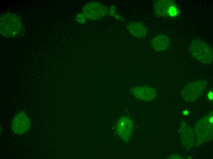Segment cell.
<instances>
[{
  "instance_id": "obj_1",
  "label": "cell",
  "mask_w": 213,
  "mask_h": 159,
  "mask_svg": "<svg viewBox=\"0 0 213 159\" xmlns=\"http://www.w3.org/2000/svg\"><path fill=\"white\" fill-rule=\"evenodd\" d=\"M22 24L20 18L16 15L7 13L2 15L0 19V31L4 36L13 37L21 31Z\"/></svg>"
},
{
  "instance_id": "obj_2",
  "label": "cell",
  "mask_w": 213,
  "mask_h": 159,
  "mask_svg": "<svg viewBox=\"0 0 213 159\" xmlns=\"http://www.w3.org/2000/svg\"><path fill=\"white\" fill-rule=\"evenodd\" d=\"M189 48L193 56L200 62L207 64L212 63V50L210 46L202 40H193Z\"/></svg>"
},
{
  "instance_id": "obj_3",
  "label": "cell",
  "mask_w": 213,
  "mask_h": 159,
  "mask_svg": "<svg viewBox=\"0 0 213 159\" xmlns=\"http://www.w3.org/2000/svg\"><path fill=\"white\" fill-rule=\"evenodd\" d=\"M207 85V82L204 80H199L190 82L182 90L181 95L186 101H194L202 94Z\"/></svg>"
},
{
  "instance_id": "obj_4",
  "label": "cell",
  "mask_w": 213,
  "mask_h": 159,
  "mask_svg": "<svg viewBox=\"0 0 213 159\" xmlns=\"http://www.w3.org/2000/svg\"><path fill=\"white\" fill-rule=\"evenodd\" d=\"M195 126L196 134L198 141L202 143L208 141L212 135L213 113H210L206 116Z\"/></svg>"
},
{
  "instance_id": "obj_5",
  "label": "cell",
  "mask_w": 213,
  "mask_h": 159,
  "mask_svg": "<svg viewBox=\"0 0 213 159\" xmlns=\"http://www.w3.org/2000/svg\"><path fill=\"white\" fill-rule=\"evenodd\" d=\"M106 6L96 1H91L85 4L82 11L88 19L93 20H98L106 16L108 12Z\"/></svg>"
},
{
  "instance_id": "obj_6",
  "label": "cell",
  "mask_w": 213,
  "mask_h": 159,
  "mask_svg": "<svg viewBox=\"0 0 213 159\" xmlns=\"http://www.w3.org/2000/svg\"><path fill=\"white\" fill-rule=\"evenodd\" d=\"M154 5L155 12L159 16L173 17L178 13L175 2L173 0H157Z\"/></svg>"
},
{
  "instance_id": "obj_7",
  "label": "cell",
  "mask_w": 213,
  "mask_h": 159,
  "mask_svg": "<svg viewBox=\"0 0 213 159\" xmlns=\"http://www.w3.org/2000/svg\"><path fill=\"white\" fill-rule=\"evenodd\" d=\"M31 125L30 121L28 115L24 111H20L13 119L11 129L14 134L22 135L28 131Z\"/></svg>"
},
{
  "instance_id": "obj_8",
  "label": "cell",
  "mask_w": 213,
  "mask_h": 159,
  "mask_svg": "<svg viewBox=\"0 0 213 159\" xmlns=\"http://www.w3.org/2000/svg\"><path fill=\"white\" fill-rule=\"evenodd\" d=\"M130 92L136 98L144 101L155 99L157 91L154 88L147 86H136L131 87Z\"/></svg>"
},
{
  "instance_id": "obj_9",
  "label": "cell",
  "mask_w": 213,
  "mask_h": 159,
  "mask_svg": "<svg viewBox=\"0 0 213 159\" xmlns=\"http://www.w3.org/2000/svg\"><path fill=\"white\" fill-rule=\"evenodd\" d=\"M133 128L132 120L126 116H122L119 120L116 126L118 135L125 142L128 141Z\"/></svg>"
},
{
  "instance_id": "obj_10",
  "label": "cell",
  "mask_w": 213,
  "mask_h": 159,
  "mask_svg": "<svg viewBox=\"0 0 213 159\" xmlns=\"http://www.w3.org/2000/svg\"><path fill=\"white\" fill-rule=\"evenodd\" d=\"M168 36L164 34L155 36L151 40L153 48L156 51H163L166 49L169 46L170 41Z\"/></svg>"
},
{
  "instance_id": "obj_11",
  "label": "cell",
  "mask_w": 213,
  "mask_h": 159,
  "mask_svg": "<svg viewBox=\"0 0 213 159\" xmlns=\"http://www.w3.org/2000/svg\"><path fill=\"white\" fill-rule=\"evenodd\" d=\"M128 28L130 33L136 37H144L147 33L146 28L143 24L140 22H131L129 24Z\"/></svg>"
},
{
  "instance_id": "obj_12",
  "label": "cell",
  "mask_w": 213,
  "mask_h": 159,
  "mask_svg": "<svg viewBox=\"0 0 213 159\" xmlns=\"http://www.w3.org/2000/svg\"><path fill=\"white\" fill-rule=\"evenodd\" d=\"M87 17L83 13H78L76 16V19L79 24H83L85 23Z\"/></svg>"
},
{
  "instance_id": "obj_13",
  "label": "cell",
  "mask_w": 213,
  "mask_h": 159,
  "mask_svg": "<svg viewBox=\"0 0 213 159\" xmlns=\"http://www.w3.org/2000/svg\"><path fill=\"white\" fill-rule=\"evenodd\" d=\"M109 14L111 16H114L116 13V8L114 6L112 5L108 9Z\"/></svg>"
},
{
  "instance_id": "obj_14",
  "label": "cell",
  "mask_w": 213,
  "mask_h": 159,
  "mask_svg": "<svg viewBox=\"0 0 213 159\" xmlns=\"http://www.w3.org/2000/svg\"><path fill=\"white\" fill-rule=\"evenodd\" d=\"M208 97L209 99L212 100L213 99V93L210 92L208 94Z\"/></svg>"
},
{
  "instance_id": "obj_15",
  "label": "cell",
  "mask_w": 213,
  "mask_h": 159,
  "mask_svg": "<svg viewBox=\"0 0 213 159\" xmlns=\"http://www.w3.org/2000/svg\"><path fill=\"white\" fill-rule=\"evenodd\" d=\"M183 114L185 115H187L188 114V110H186L183 112Z\"/></svg>"
},
{
  "instance_id": "obj_16",
  "label": "cell",
  "mask_w": 213,
  "mask_h": 159,
  "mask_svg": "<svg viewBox=\"0 0 213 159\" xmlns=\"http://www.w3.org/2000/svg\"><path fill=\"white\" fill-rule=\"evenodd\" d=\"M114 17L116 19H120V16H118V15H115L114 16Z\"/></svg>"
}]
</instances>
